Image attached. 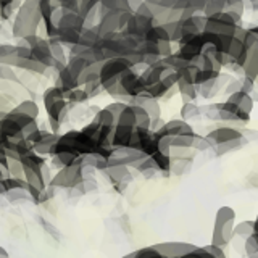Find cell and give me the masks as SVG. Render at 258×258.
<instances>
[{
  "instance_id": "28",
  "label": "cell",
  "mask_w": 258,
  "mask_h": 258,
  "mask_svg": "<svg viewBox=\"0 0 258 258\" xmlns=\"http://www.w3.org/2000/svg\"><path fill=\"white\" fill-rule=\"evenodd\" d=\"M118 126H127V127H136V113L133 105H126V108L121 111V115L116 119Z\"/></svg>"
},
{
  "instance_id": "17",
  "label": "cell",
  "mask_w": 258,
  "mask_h": 258,
  "mask_svg": "<svg viewBox=\"0 0 258 258\" xmlns=\"http://www.w3.org/2000/svg\"><path fill=\"white\" fill-rule=\"evenodd\" d=\"M16 61H18L16 45L15 44H0V64H7V67L15 68Z\"/></svg>"
},
{
  "instance_id": "34",
  "label": "cell",
  "mask_w": 258,
  "mask_h": 258,
  "mask_svg": "<svg viewBox=\"0 0 258 258\" xmlns=\"http://www.w3.org/2000/svg\"><path fill=\"white\" fill-rule=\"evenodd\" d=\"M136 258H165L160 252H157L153 245L150 247H142L136 250Z\"/></svg>"
},
{
  "instance_id": "3",
  "label": "cell",
  "mask_w": 258,
  "mask_h": 258,
  "mask_svg": "<svg viewBox=\"0 0 258 258\" xmlns=\"http://www.w3.org/2000/svg\"><path fill=\"white\" fill-rule=\"evenodd\" d=\"M129 68H133V63L123 58V56H115V58H108L102 63L99 81L103 87V92L107 94L111 87H115L119 83V76Z\"/></svg>"
},
{
  "instance_id": "11",
  "label": "cell",
  "mask_w": 258,
  "mask_h": 258,
  "mask_svg": "<svg viewBox=\"0 0 258 258\" xmlns=\"http://www.w3.org/2000/svg\"><path fill=\"white\" fill-rule=\"evenodd\" d=\"M53 86L60 87L64 94L70 92V91H73V89L79 87L78 79H76V78L73 76L71 73L68 71L67 64H64V67H63L60 71H56V81H55V84H53Z\"/></svg>"
},
{
  "instance_id": "33",
  "label": "cell",
  "mask_w": 258,
  "mask_h": 258,
  "mask_svg": "<svg viewBox=\"0 0 258 258\" xmlns=\"http://www.w3.org/2000/svg\"><path fill=\"white\" fill-rule=\"evenodd\" d=\"M4 197L8 204H18V202L26 200L29 197V194L26 190H10V192H7Z\"/></svg>"
},
{
  "instance_id": "35",
  "label": "cell",
  "mask_w": 258,
  "mask_h": 258,
  "mask_svg": "<svg viewBox=\"0 0 258 258\" xmlns=\"http://www.w3.org/2000/svg\"><path fill=\"white\" fill-rule=\"evenodd\" d=\"M83 89H84V92L87 94L89 100L95 99V97H99L103 92V87L100 84V81H97V83H91V84H86V86H83Z\"/></svg>"
},
{
  "instance_id": "46",
  "label": "cell",
  "mask_w": 258,
  "mask_h": 258,
  "mask_svg": "<svg viewBox=\"0 0 258 258\" xmlns=\"http://www.w3.org/2000/svg\"><path fill=\"white\" fill-rule=\"evenodd\" d=\"M119 258H136V250H134V252H131V253L124 255V256H119Z\"/></svg>"
},
{
  "instance_id": "25",
  "label": "cell",
  "mask_w": 258,
  "mask_h": 258,
  "mask_svg": "<svg viewBox=\"0 0 258 258\" xmlns=\"http://www.w3.org/2000/svg\"><path fill=\"white\" fill-rule=\"evenodd\" d=\"M91 121H94V123H97L102 127H115L116 126L115 116H113L107 108H100L99 113H95Z\"/></svg>"
},
{
  "instance_id": "15",
  "label": "cell",
  "mask_w": 258,
  "mask_h": 258,
  "mask_svg": "<svg viewBox=\"0 0 258 258\" xmlns=\"http://www.w3.org/2000/svg\"><path fill=\"white\" fill-rule=\"evenodd\" d=\"M12 110L16 111V113H23V115H28L32 119H37L39 115H40L39 105H37L36 100H32V99H24V100L18 102Z\"/></svg>"
},
{
  "instance_id": "21",
  "label": "cell",
  "mask_w": 258,
  "mask_h": 258,
  "mask_svg": "<svg viewBox=\"0 0 258 258\" xmlns=\"http://www.w3.org/2000/svg\"><path fill=\"white\" fill-rule=\"evenodd\" d=\"M20 161H21L23 168L39 169V168H42L47 163V158L45 157H40L39 153H36L34 150H31V152L26 153V155H23Z\"/></svg>"
},
{
  "instance_id": "26",
  "label": "cell",
  "mask_w": 258,
  "mask_h": 258,
  "mask_svg": "<svg viewBox=\"0 0 258 258\" xmlns=\"http://www.w3.org/2000/svg\"><path fill=\"white\" fill-rule=\"evenodd\" d=\"M64 99H67L70 107H71V105H83V103L89 102V97L84 92L83 87H76V89H73V91L67 92V94H64Z\"/></svg>"
},
{
  "instance_id": "6",
  "label": "cell",
  "mask_w": 258,
  "mask_h": 258,
  "mask_svg": "<svg viewBox=\"0 0 258 258\" xmlns=\"http://www.w3.org/2000/svg\"><path fill=\"white\" fill-rule=\"evenodd\" d=\"M208 142L213 145H220V144H226V142H232V141H239V139H244L242 136V131L237 127H231V126H220V127H215L212 129L207 136Z\"/></svg>"
},
{
  "instance_id": "19",
  "label": "cell",
  "mask_w": 258,
  "mask_h": 258,
  "mask_svg": "<svg viewBox=\"0 0 258 258\" xmlns=\"http://www.w3.org/2000/svg\"><path fill=\"white\" fill-rule=\"evenodd\" d=\"M224 12L229 13L234 18V21H236L237 24H240L242 15H244V12H245V0H226Z\"/></svg>"
},
{
  "instance_id": "9",
  "label": "cell",
  "mask_w": 258,
  "mask_h": 258,
  "mask_svg": "<svg viewBox=\"0 0 258 258\" xmlns=\"http://www.w3.org/2000/svg\"><path fill=\"white\" fill-rule=\"evenodd\" d=\"M163 136H168V137H177V136H190V134H196L194 131V127L187 123V121L184 119H169V121H165L163 127L157 131Z\"/></svg>"
},
{
  "instance_id": "32",
  "label": "cell",
  "mask_w": 258,
  "mask_h": 258,
  "mask_svg": "<svg viewBox=\"0 0 258 258\" xmlns=\"http://www.w3.org/2000/svg\"><path fill=\"white\" fill-rule=\"evenodd\" d=\"M5 171H7L8 176H12V177H23L24 168H23L20 160H10V158H8L7 166H5Z\"/></svg>"
},
{
  "instance_id": "36",
  "label": "cell",
  "mask_w": 258,
  "mask_h": 258,
  "mask_svg": "<svg viewBox=\"0 0 258 258\" xmlns=\"http://www.w3.org/2000/svg\"><path fill=\"white\" fill-rule=\"evenodd\" d=\"M192 149L196 150V152H205V150H210V149H212V144L208 142V139H207L205 136L197 134V136H196V141H194Z\"/></svg>"
},
{
  "instance_id": "24",
  "label": "cell",
  "mask_w": 258,
  "mask_h": 258,
  "mask_svg": "<svg viewBox=\"0 0 258 258\" xmlns=\"http://www.w3.org/2000/svg\"><path fill=\"white\" fill-rule=\"evenodd\" d=\"M181 118L184 121H192V119H200L202 118V108L196 102H187V103H182V108H181Z\"/></svg>"
},
{
  "instance_id": "22",
  "label": "cell",
  "mask_w": 258,
  "mask_h": 258,
  "mask_svg": "<svg viewBox=\"0 0 258 258\" xmlns=\"http://www.w3.org/2000/svg\"><path fill=\"white\" fill-rule=\"evenodd\" d=\"M247 144L245 141V137L244 139H239V141H232V142H226V144H220V145H213L212 150L216 157H223L226 155V153H229V152H236L239 149H242L244 145Z\"/></svg>"
},
{
  "instance_id": "31",
  "label": "cell",
  "mask_w": 258,
  "mask_h": 258,
  "mask_svg": "<svg viewBox=\"0 0 258 258\" xmlns=\"http://www.w3.org/2000/svg\"><path fill=\"white\" fill-rule=\"evenodd\" d=\"M131 105V103H129ZM134 113H136V127H144V129H150V116L147 115V111L144 108L133 105Z\"/></svg>"
},
{
  "instance_id": "39",
  "label": "cell",
  "mask_w": 258,
  "mask_h": 258,
  "mask_svg": "<svg viewBox=\"0 0 258 258\" xmlns=\"http://www.w3.org/2000/svg\"><path fill=\"white\" fill-rule=\"evenodd\" d=\"M207 248V252L212 255L213 258H226V253H224V248H220V247H216L213 244H208L205 245Z\"/></svg>"
},
{
  "instance_id": "2",
  "label": "cell",
  "mask_w": 258,
  "mask_h": 258,
  "mask_svg": "<svg viewBox=\"0 0 258 258\" xmlns=\"http://www.w3.org/2000/svg\"><path fill=\"white\" fill-rule=\"evenodd\" d=\"M236 226V212L234 208L224 205L216 210L215 215V224H213V234H212V244L226 248L232 240V231Z\"/></svg>"
},
{
  "instance_id": "23",
  "label": "cell",
  "mask_w": 258,
  "mask_h": 258,
  "mask_svg": "<svg viewBox=\"0 0 258 258\" xmlns=\"http://www.w3.org/2000/svg\"><path fill=\"white\" fill-rule=\"evenodd\" d=\"M89 64H91V63H89L86 58H83V56H73V55H70V58L67 60V68H68V71L76 79L79 78L81 73H83L89 67Z\"/></svg>"
},
{
  "instance_id": "7",
  "label": "cell",
  "mask_w": 258,
  "mask_h": 258,
  "mask_svg": "<svg viewBox=\"0 0 258 258\" xmlns=\"http://www.w3.org/2000/svg\"><path fill=\"white\" fill-rule=\"evenodd\" d=\"M196 247L197 245L189 244V242H158V244H153V248L165 258H179L196 250Z\"/></svg>"
},
{
  "instance_id": "38",
  "label": "cell",
  "mask_w": 258,
  "mask_h": 258,
  "mask_svg": "<svg viewBox=\"0 0 258 258\" xmlns=\"http://www.w3.org/2000/svg\"><path fill=\"white\" fill-rule=\"evenodd\" d=\"M226 95H231V94H236V92H240V83L237 78H232L228 84H226L224 91H223Z\"/></svg>"
},
{
  "instance_id": "45",
  "label": "cell",
  "mask_w": 258,
  "mask_h": 258,
  "mask_svg": "<svg viewBox=\"0 0 258 258\" xmlns=\"http://www.w3.org/2000/svg\"><path fill=\"white\" fill-rule=\"evenodd\" d=\"M5 187H4V184H2V181H0V197H4L5 196Z\"/></svg>"
},
{
  "instance_id": "41",
  "label": "cell",
  "mask_w": 258,
  "mask_h": 258,
  "mask_svg": "<svg viewBox=\"0 0 258 258\" xmlns=\"http://www.w3.org/2000/svg\"><path fill=\"white\" fill-rule=\"evenodd\" d=\"M248 184H252L253 187H258V173H252L248 177H247Z\"/></svg>"
},
{
  "instance_id": "40",
  "label": "cell",
  "mask_w": 258,
  "mask_h": 258,
  "mask_svg": "<svg viewBox=\"0 0 258 258\" xmlns=\"http://www.w3.org/2000/svg\"><path fill=\"white\" fill-rule=\"evenodd\" d=\"M13 108V100L0 92V111H10Z\"/></svg>"
},
{
  "instance_id": "27",
  "label": "cell",
  "mask_w": 258,
  "mask_h": 258,
  "mask_svg": "<svg viewBox=\"0 0 258 258\" xmlns=\"http://www.w3.org/2000/svg\"><path fill=\"white\" fill-rule=\"evenodd\" d=\"M2 184H4V187H5L7 192H10V190H26L28 192V182L24 181V177L7 176L2 179Z\"/></svg>"
},
{
  "instance_id": "47",
  "label": "cell",
  "mask_w": 258,
  "mask_h": 258,
  "mask_svg": "<svg viewBox=\"0 0 258 258\" xmlns=\"http://www.w3.org/2000/svg\"><path fill=\"white\" fill-rule=\"evenodd\" d=\"M252 239L255 240V244H256V247H258V232H253V234H252Z\"/></svg>"
},
{
  "instance_id": "30",
  "label": "cell",
  "mask_w": 258,
  "mask_h": 258,
  "mask_svg": "<svg viewBox=\"0 0 258 258\" xmlns=\"http://www.w3.org/2000/svg\"><path fill=\"white\" fill-rule=\"evenodd\" d=\"M0 81H2V83L20 84V76H18V73H16L15 68L7 67V64H0Z\"/></svg>"
},
{
  "instance_id": "43",
  "label": "cell",
  "mask_w": 258,
  "mask_h": 258,
  "mask_svg": "<svg viewBox=\"0 0 258 258\" xmlns=\"http://www.w3.org/2000/svg\"><path fill=\"white\" fill-rule=\"evenodd\" d=\"M245 2L248 4V7L252 8L253 12H258V0H245Z\"/></svg>"
},
{
  "instance_id": "37",
  "label": "cell",
  "mask_w": 258,
  "mask_h": 258,
  "mask_svg": "<svg viewBox=\"0 0 258 258\" xmlns=\"http://www.w3.org/2000/svg\"><path fill=\"white\" fill-rule=\"evenodd\" d=\"M126 102H121V100H115V102H111L108 105H105L103 108H107L113 116H115V119H118V116L121 115V111H123L126 108Z\"/></svg>"
},
{
  "instance_id": "16",
  "label": "cell",
  "mask_w": 258,
  "mask_h": 258,
  "mask_svg": "<svg viewBox=\"0 0 258 258\" xmlns=\"http://www.w3.org/2000/svg\"><path fill=\"white\" fill-rule=\"evenodd\" d=\"M24 181L28 182L29 187L36 189V190H44L47 187V184L42 177V173H40V168L39 169H29V168H24Z\"/></svg>"
},
{
  "instance_id": "5",
  "label": "cell",
  "mask_w": 258,
  "mask_h": 258,
  "mask_svg": "<svg viewBox=\"0 0 258 258\" xmlns=\"http://www.w3.org/2000/svg\"><path fill=\"white\" fill-rule=\"evenodd\" d=\"M153 26H158L153 20L147 18V16H144V15H139V13H133L123 32H126V34L133 36L139 40H144L145 34H147Z\"/></svg>"
},
{
  "instance_id": "4",
  "label": "cell",
  "mask_w": 258,
  "mask_h": 258,
  "mask_svg": "<svg viewBox=\"0 0 258 258\" xmlns=\"http://www.w3.org/2000/svg\"><path fill=\"white\" fill-rule=\"evenodd\" d=\"M83 166H79L78 163L61 168L60 171H55L52 182L48 185H53L55 189H75L76 185H79L83 182Z\"/></svg>"
},
{
  "instance_id": "13",
  "label": "cell",
  "mask_w": 258,
  "mask_h": 258,
  "mask_svg": "<svg viewBox=\"0 0 258 258\" xmlns=\"http://www.w3.org/2000/svg\"><path fill=\"white\" fill-rule=\"evenodd\" d=\"M226 102H229V103H234L236 107H239L242 111H245V113H252L253 110V99L250 97V94H245V92H236V94H231L228 95V99H226Z\"/></svg>"
},
{
  "instance_id": "1",
  "label": "cell",
  "mask_w": 258,
  "mask_h": 258,
  "mask_svg": "<svg viewBox=\"0 0 258 258\" xmlns=\"http://www.w3.org/2000/svg\"><path fill=\"white\" fill-rule=\"evenodd\" d=\"M40 0H23L16 10L15 23H13V37L18 40L26 36L39 34L42 26V18L39 12Z\"/></svg>"
},
{
  "instance_id": "42",
  "label": "cell",
  "mask_w": 258,
  "mask_h": 258,
  "mask_svg": "<svg viewBox=\"0 0 258 258\" xmlns=\"http://www.w3.org/2000/svg\"><path fill=\"white\" fill-rule=\"evenodd\" d=\"M253 83H255V89H253V92L250 94V97L253 99V102H258V76L255 78Z\"/></svg>"
},
{
  "instance_id": "29",
  "label": "cell",
  "mask_w": 258,
  "mask_h": 258,
  "mask_svg": "<svg viewBox=\"0 0 258 258\" xmlns=\"http://www.w3.org/2000/svg\"><path fill=\"white\" fill-rule=\"evenodd\" d=\"M194 160H171V168L169 171L174 176H184L190 171Z\"/></svg>"
},
{
  "instance_id": "48",
  "label": "cell",
  "mask_w": 258,
  "mask_h": 258,
  "mask_svg": "<svg viewBox=\"0 0 258 258\" xmlns=\"http://www.w3.org/2000/svg\"><path fill=\"white\" fill-rule=\"evenodd\" d=\"M0 31H2V20H0Z\"/></svg>"
},
{
  "instance_id": "8",
  "label": "cell",
  "mask_w": 258,
  "mask_h": 258,
  "mask_svg": "<svg viewBox=\"0 0 258 258\" xmlns=\"http://www.w3.org/2000/svg\"><path fill=\"white\" fill-rule=\"evenodd\" d=\"M131 105H137V107L144 108L147 111V115L150 116V119H157V118H161V107L158 100H155L153 97H150L147 92H142L139 95L133 97L131 100H129Z\"/></svg>"
},
{
  "instance_id": "12",
  "label": "cell",
  "mask_w": 258,
  "mask_h": 258,
  "mask_svg": "<svg viewBox=\"0 0 258 258\" xmlns=\"http://www.w3.org/2000/svg\"><path fill=\"white\" fill-rule=\"evenodd\" d=\"M129 169H131L129 166H107L102 171V174L110 181V184L115 185V184L124 181V179H131L133 174Z\"/></svg>"
},
{
  "instance_id": "14",
  "label": "cell",
  "mask_w": 258,
  "mask_h": 258,
  "mask_svg": "<svg viewBox=\"0 0 258 258\" xmlns=\"http://www.w3.org/2000/svg\"><path fill=\"white\" fill-rule=\"evenodd\" d=\"M176 89H177V92H179V95H181L182 103L196 102V99L199 97L197 86H196V84H190V83H187V81H184V79H181V78L177 79Z\"/></svg>"
},
{
  "instance_id": "44",
  "label": "cell",
  "mask_w": 258,
  "mask_h": 258,
  "mask_svg": "<svg viewBox=\"0 0 258 258\" xmlns=\"http://www.w3.org/2000/svg\"><path fill=\"white\" fill-rule=\"evenodd\" d=\"M0 258H10V255H8V252H7V248L2 247V245H0Z\"/></svg>"
},
{
  "instance_id": "10",
  "label": "cell",
  "mask_w": 258,
  "mask_h": 258,
  "mask_svg": "<svg viewBox=\"0 0 258 258\" xmlns=\"http://www.w3.org/2000/svg\"><path fill=\"white\" fill-rule=\"evenodd\" d=\"M134 127H127V126H115L113 129V137H111V149H123L129 145L131 141Z\"/></svg>"
},
{
  "instance_id": "20",
  "label": "cell",
  "mask_w": 258,
  "mask_h": 258,
  "mask_svg": "<svg viewBox=\"0 0 258 258\" xmlns=\"http://www.w3.org/2000/svg\"><path fill=\"white\" fill-rule=\"evenodd\" d=\"M60 100H64V92L61 91L60 87H56V86L47 87L45 91H44V94H42V103H44L45 110L48 107H52L53 103L60 102Z\"/></svg>"
},
{
  "instance_id": "18",
  "label": "cell",
  "mask_w": 258,
  "mask_h": 258,
  "mask_svg": "<svg viewBox=\"0 0 258 258\" xmlns=\"http://www.w3.org/2000/svg\"><path fill=\"white\" fill-rule=\"evenodd\" d=\"M253 234V221H242L239 224L234 226V231H232V240L239 239L242 248H244V242ZM231 240V242H232Z\"/></svg>"
}]
</instances>
